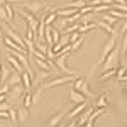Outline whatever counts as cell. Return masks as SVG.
Returning a JSON list of instances; mask_svg holds the SVG:
<instances>
[{
    "instance_id": "obj_31",
    "label": "cell",
    "mask_w": 127,
    "mask_h": 127,
    "mask_svg": "<svg viewBox=\"0 0 127 127\" xmlns=\"http://www.w3.org/2000/svg\"><path fill=\"white\" fill-rule=\"evenodd\" d=\"M10 110V103L7 102H0V112H9Z\"/></svg>"
},
{
    "instance_id": "obj_12",
    "label": "cell",
    "mask_w": 127,
    "mask_h": 127,
    "mask_svg": "<svg viewBox=\"0 0 127 127\" xmlns=\"http://www.w3.org/2000/svg\"><path fill=\"white\" fill-rule=\"evenodd\" d=\"M64 114H66V112H61V114H56L54 117H51L49 122H48V127H58L59 124H61V120L64 119Z\"/></svg>"
},
{
    "instance_id": "obj_30",
    "label": "cell",
    "mask_w": 127,
    "mask_h": 127,
    "mask_svg": "<svg viewBox=\"0 0 127 127\" xmlns=\"http://www.w3.org/2000/svg\"><path fill=\"white\" fill-rule=\"evenodd\" d=\"M0 20L9 22V19H7V14H5V9H3V5H0Z\"/></svg>"
},
{
    "instance_id": "obj_2",
    "label": "cell",
    "mask_w": 127,
    "mask_h": 127,
    "mask_svg": "<svg viewBox=\"0 0 127 127\" xmlns=\"http://www.w3.org/2000/svg\"><path fill=\"white\" fill-rule=\"evenodd\" d=\"M78 76H71V75H64V76H58V78H53L51 81L44 83L42 88H53V87H59V85H64V83H69V81H75Z\"/></svg>"
},
{
    "instance_id": "obj_13",
    "label": "cell",
    "mask_w": 127,
    "mask_h": 127,
    "mask_svg": "<svg viewBox=\"0 0 127 127\" xmlns=\"http://www.w3.org/2000/svg\"><path fill=\"white\" fill-rule=\"evenodd\" d=\"M54 29H58L59 32H63V31L68 27V20H66V17H58V19L54 20V26H53Z\"/></svg>"
},
{
    "instance_id": "obj_21",
    "label": "cell",
    "mask_w": 127,
    "mask_h": 127,
    "mask_svg": "<svg viewBox=\"0 0 127 127\" xmlns=\"http://www.w3.org/2000/svg\"><path fill=\"white\" fill-rule=\"evenodd\" d=\"M42 19H44V24H46V27H51V26H53V22L58 19V15H56V12H51L48 17H42Z\"/></svg>"
},
{
    "instance_id": "obj_6",
    "label": "cell",
    "mask_w": 127,
    "mask_h": 127,
    "mask_svg": "<svg viewBox=\"0 0 127 127\" xmlns=\"http://www.w3.org/2000/svg\"><path fill=\"white\" fill-rule=\"evenodd\" d=\"M95 24H97V27H100V29H103V31H105V32H108L110 36H117V29H115V27H112L110 24H107L105 20L98 19L97 22H95Z\"/></svg>"
},
{
    "instance_id": "obj_7",
    "label": "cell",
    "mask_w": 127,
    "mask_h": 127,
    "mask_svg": "<svg viewBox=\"0 0 127 127\" xmlns=\"http://www.w3.org/2000/svg\"><path fill=\"white\" fill-rule=\"evenodd\" d=\"M12 73H14L12 66H5V64H2V69H0V83H2V85L7 83V80L10 78Z\"/></svg>"
},
{
    "instance_id": "obj_25",
    "label": "cell",
    "mask_w": 127,
    "mask_h": 127,
    "mask_svg": "<svg viewBox=\"0 0 127 127\" xmlns=\"http://www.w3.org/2000/svg\"><path fill=\"white\" fill-rule=\"evenodd\" d=\"M100 19H102V20H105L107 24H110L112 27H114V26L117 24V19H115V17H112V15H108V14H105V15H102Z\"/></svg>"
},
{
    "instance_id": "obj_3",
    "label": "cell",
    "mask_w": 127,
    "mask_h": 127,
    "mask_svg": "<svg viewBox=\"0 0 127 127\" xmlns=\"http://www.w3.org/2000/svg\"><path fill=\"white\" fill-rule=\"evenodd\" d=\"M44 7H46V5H44L42 2H37V0H34V2H27V3H26L22 9L27 10V12H31L34 17H37V15H41V12L44 10Z\"/></svg>"
},
{
    "instance_id": "obj_37",
    "label": "cell",
    "mask_w": 127,
    "mask_h": 127,
    "mask_svg": "<svg viewBox=\"0 0 127 127\" xmlns=\"http://www.w3.org/2000/svg\"><path fill=\"white\" fill-rule=\"evenodd\" d=\"M58 127H64V126H61V124H59V126H58Z\"/></svg>"
},
{
    "instance_id": "obj_15",
    "label": "cell",
    "mask_w": 127,
    "mask_h": 127,
    "mask_svg": "<svg viewBox=\"0 0 127 127\" xmlns=\"http://www.w3.org/2000/svg\"><path fill=\"white\" fill-rule=\"evenodd\" d=\"M80 10H76V9H61V10H58L56 12V15L58 17H71V15H75V14H78Z\"/></svg>"
},
{
    "instance_id": "obj_38",
    "label": "cell",
    "mask_w": 127,
    "mask_h": 127,
    "mask_svg": "<svg viewBox=\"0 0 127 127\" xmlns=\"http://www.w3.org/2000/svg\"><path fill=\"white\" fill-rule=\"evenodd\" d=\"M81 127H85V126H81Z\"/></svg>"
},
{
    "instance_id": "obj_10",
    "label": "cell",
    "mask_w": 127,
    "mask_h": 127,
    "mask_svg": "<svg viewBox=\"0 0 127 127\" xmlns=\"http://www.w3.org/2000/svg\"><path fill=\"white\" fill-rule=\"evenodd\" d=\"M5 59L9 61V64H10V66H12L14 69H15L17 73H24V68L20 66V63H19V61H17L15 58H14V56H10V54H7V56H5Z\"/></svg>"
},
{
    "instance_id": "obj_22",
    "label": "cell",
    "mask_w": 127,
    "mask_h": 127,
    "mask_svg": "<svg viewBox=\"0 0 127 127\" xmlns=\"http://www.w3.org/2000/svg\"><path fill=\"white\" fill-rule=\"evenodd\" d=\"M9 119L12 120V124H14V127L19 124V117H17V110L14 107H10V110H9Z\"/></svg>"
},
{
    "instance_id": "obj_5",
    "label": "cell",
    "mask_w": 127,
    "mask_h": 127,
    "mask_svg": "<svg viewBox=\"0 0 127 127\" xmlns=\"http://www.w3.org/2000/svg\"><path fill=\"white\" fill-rule=\"evenodd\" d=\"M73 90H76V92H80L81 95L85 98H90L92 97V92H90V88H88V85H87V81L83 78H76L75 80V83H73Z\"/></svg>"
},
{
    "instance_id": "obj_16",
    "label": "cell",
    "mask_w": 127,
    "mask_h": 127,
    "mask_svg": "<svg viewBox=\"0 0 127 127\" xmlns=\"http://www.w3.org/2000/svg\"><path fill=\"white\" fill-rule=\"evenodd\" d=\"M83 110H87V102H85V103H80V105H76V107H75V110H71V112L68 114V119H75L76 115H80Z\"/></svg>"
},
{
    "instance_id": "obj_32",
    "label": "cell",
    "mask_w": 127,
    "mask_h": 127,
    "mask_svg": "<svg viewBox=\"0 0 127 127\" xmlns=\"http://www.w3.org/2000/svg\"><path fill=\"white\" fill-rule=\"evenodd\" d=\"M126 51H127V32L122 37V53H126Z\"/></svg>"
},
{
    "instance_id": "obj_23",
    "label": "cell",
    "mask_w": 127,
    "mask_h": 127,
    "mask_svg": "<svg viewBox=\"0 0 127 127\" xmlns=\"http://www.w3.org/2000/svg\"><path fill=\"white\" fill-rule=\"evenodd\" d=\"M17 117H19V122H22V120H26V119L29 117V108H19L17 110Z\"/></svg>"
},
{
    "instance_id": "obj_8",
    "label": "cell",
    "mask_w": 127,
    "mask_h": 127,
    "mask_svg": "<svg viewBox=\"0 0 127 127\" xmlns=\"http://www.w3.org/2000/svg\"><path fill=\"white\" fill-rule=\"evenodd\" d=\"M69 98H71V102H73V103H76V105L87 102V98L83 97L80 92H76V90H71V92H69Z\"/></svg>"
},
{
    "instance_id": "obj_35",
    "label": "cell",
    "mask_w": 127,
    "mask_h": 127,
    "mask_svg": "<svg viewBox=\"0 0 127 127\" xmlns=\"http://www.w3.org/2000/svg\"><path fill=\"white\" fill-rule=\"evenodd\" d=\"M5 2H7V0H0V5H3V3H5Z\"/></svg>"
},
{
    "instance_id": "obj_18",
    "label": "cell",
    "mask_w": 127,
    "mask_h": 127,
    "mask_svg": "<svg viewBox=\"0 0 127 127\" xmlns=\"http://www.w3.org/2000/svg\"><path fill=\"white\" fill-rule=\"evenodd\" d=\"M108 15H112V17H115V19H122V20H127V14L126 12H119V10H114L112 7L108 9V12H107Z\"/></svg>"
},
{
    "instance_id": "obj_11",
    "label": "cell",
    "mask_w": 127,
    "mask_h": 127,
    "mask_svg": "<svg viewBox=\"0 0 127 127\" xmlns=\"http://www.w3.org/2000/svg\"><path fill=\"white\" fill-rule=\"evenodd\" d=\"M7 83H9V87H17V85H22V80H20V73L17 71H14L12 75H10V78L7 80Z\"/></svg>"
},
{
    "instance_id": "obj_27",
    "label": "cell",
    "mask_w": 127,
    "mask_h": 127,
    "mask_svg": "<svg viewBox=\"0 0 127 127\" xmlns=\"http://www.w3.org/2000/svg\"><path fill=\"white\" fill-rule=\"evenodd\" d=\"M117 75V69H108V71H105L102 76H100V80H107V78H110V76H115Z\"/></svg>"
},
{
    "instance_id": "obj_36",
    "label": "cell",
    "mask_w": 127,
    "mask_h": 127,
    "mask_svg": "<svg viewBox=\"0 0 127 127\" xmlns=\"http://www.w3.org/2000/svg\"><path fill=\"white\" fill-rule=\"evenodd\" d=\"M7 2H9V3H12V2H17V0H7Z\"/></svg>"
},
{
    "instance_id": "obj_1",
    "label": "cell",
    "mask_w": 127,
    "mask_h": 127,
    "mask_svg": "<svg viewBox=\"0 0 127 127\" xmlns=\"http://www.w3.org/2000/svg\"><path fill=\"white\" fill-rule=\"evenodd\" d=\"M119 56H120V51L115 48V49H114V51H112V53L107 56V58H105V61L102 63V64H103V71L115 69V66H117V61H119Z\"/></svg>"
},
{
    "instance_id": "obj_34",
    "label": "cell",
    "mask_w": 127,
    "mask_h": 127,
    "mask_svg": "<svg viewBox=\"0 0 127 127\" xmlns=\"http://www.w3.org/2000/svg\"><path fill=\"white\" fill-rule=\"evenodd\" d=\"M112 2H114V3H119V5H120V3H126V0H112Z\"/></svg>"
},
{
    "instance_id": "obj_4",
    "label": "cell",
    "mask_w": 127,
    "mask_h": 127,
    "mask_svg": "<svg viewBox=\"0 0 127 127\" xmlns=\"http://www.w3.org/2000/svg\"><path fill=\"white\" fill-rule=\"evenodd\" d=\"M115 37H117V36H110V37H108V41L105 42V46H103L102 53H100V63H103V61H105V58H107L108 54H110L114 49L117 48V46H115Z\"/></svg>"
},
{
    "instance_id": "obj_9",
    "label": "cell",
    "mask_w": 127,
    "mask_h": 127,
    "mask_svg": "<svg viewBox=\"0 0 127 127\" xmlns=\"http://www.w3.org/2000/svg\"><path fill=\"white\" fill-rule=\"evenodd\" d=\"M20 80H22V87L26 92H31V88H32V80L31 76L27 75V71H24V73H20Z\"/></svg>"
},
{
    "instance_id": "obj_28",
    "label": "cell",
    "mask_w": 127,
    "mask_h": 127,
    "mask_svg": "<svg viewBox=\"0 0 127 127\" xmlns=\"http://www.w3.org/2000/svg\"><path fill=\"white\" fill-rule=\"evenodd\" d=\"M126 73H127V66H122V68H119V69H117V75H115V76H117L119 81L122 80V76H124Z\"/></svg>"
},
{
    "instance_id": "obj_17",
    "label": "cell",
    "mask_w": 127,
    "mask_h": 127,
    "mask_svg": "<svg viewBox=\"0 0 127 127\" xmlns=\"http://www.w3.org/2000/svg\"><path fill=\"white\" fill-rule=\"evenodd\" d=\"M22 107L24 108H29L31 103H32V93L31 92H24V95H22Z\"/></svg>"
},
{
    "instance_id": "obj_14",
    "label": "cell",
    "mask_w": 127,
    "mask_h": 127,
    "mask_svg": "<svg viewBox=\"0 0 127 127\" xmlns=\"http://www.w3.org/2000/svg\"><path fill=\"white\" fill-rule=\"evenodd\" d=\"M92 112H93L92 108H88V110H83V112H81V115H80V119L76 120V124H78L80 127L85 126V124H87V120L90 119V115H92Z\"/></svg>"
},
{
    "instance_id": "obj_39",
    "label": "cell",
    "mask_w": 127,
    "mask_h": 127,
    "mask_svg": "<svg viewBox=\"0 0 127 127\" xmlns=\"http://www.w3.org/2000/svg\"><path fill=\"white\" fill-rule=\"evenodd\" d=\"M126 3H127V0H126Z\"/></svg>"
},
{
    "instance_id": "obj_24",
    "label": "cell",
    "mask_w": 127,
    "mask_h": 127,
    "mask_svg": "<svg viewBox=\"0 0 127 127\" xmlns=\"http://www.w3.org/2000/svg\"><path fill=\"white\" fill-rule=\"evenodd\" d=\"M95 27H97L95 22H92V24H85V26H80V27H78V32H80V34H81V32H88V31L95 29Z\"/></svg>"
},
{
    "instance_id": "obj_29",
    "label": "cell",
    "mask_w": 127,
    "mask_h": 127,
    "mask_svg": "<svg viewBox=\"0 0 127 127\" xmlns=\"http://www.w3.org/2000/svg\"><path fill=\"white\" fill-rule=\"evenodd\" d=\"M80 37H81V34H80L78 31H76V32H73V34H69V44H73V42H75L76 39H80Z\"/></svg>"
},
{
    "instance_id": "obj_20",
    "label": "cell",
    "mask_w": 127,
    "mask_h": 127,
    "mask_svg": "<svg viewBox=\"0 0 127 127\" xmlns=\"http://www.w3.org/2000/svg\"><path fill=\"white\" fill-rule=\"evenodd\" d=\"M51 39H53V44L56 46L59 42V39H61V32H59L58 29H54L53 26H51Z\"/></svg>"
},
{
    "instance_id": "obj_19",
    "label": "cell",
    "mask_w": 127,
    "mask_h": 127,
    "mask_svg": "<svg viewBox=\"0 0 127 127\" xmlns=\"http://www.w3.org/2000/svg\"><path fill=\"white\" fill-rule=\"evenodd\" d=\"M95 107H97V108H107V107H108L107 95H102V97L98 98L97 102H95Z\"/></svg>"
},
{
    "instance_id": "obj_33",
    "label": "cell",
    "mask_w": 127,
    "mask_h": 127,
    "mask_svg": "<svg viewBox=\"0 0 127 127\" xmlns=\"http://www.w3.org/2000/svg\"><path fill=\"white\" fill-rule=\"evenodd\" d=\"M0 44H3V31L0 27Z\"/></svg>"
},
{
    "instance_id": "obj_26",
    "label": "cell",
    "mask_w": 127,
    "mask_h": 127,
    "mask_svg": "<svg viewBox=\"0 0 127 127\" xmlns=\"http://www.w3.org/2000/svg\"><path fill=\"white\" fill-rule=\"evenodd\" d=\"M83 39H85V37H83V34H81V37H80V39H76L75 42H73V44H69V48H71V51H75V49H78L80 46L83 44Z\"/></svg>"
}]
</instances>
